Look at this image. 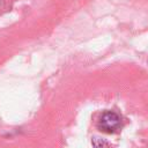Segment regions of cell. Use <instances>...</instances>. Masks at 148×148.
<instances>
[{"mask_svg":"<svg viewBox=\"0 0 148 148\" xmlns=\"http://www.w3.org/2000/svg\"><path fill=\"white\" fill-rule=\"evenodd\" d=\"M121 118L118 113L113 111H105L99 118L98 127L105 133H114L117 130H119Z\"/></svg>","mask_w":148,"mask_h":148,"instance_id":"obj_1","label":"cell"}]
</instances>
